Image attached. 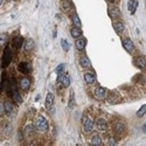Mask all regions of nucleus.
<instances>
[{
    "label": "nucleus",
    "instance_id": "nucleus-1",
    "mask_svg": "<svg viewBox=\"0 0 146 146\" xmlns=\"http://www.w3.org/2000/svg\"><path fill=\"white\" fill-rule=\"evenodd\" d=\"M35 127L40 132H44L48 130V121L46 120V118L43 116H38L35 119Z\"/></svg>",
    "mask_w": 146,
    "mask_h": 146
},
{
    "label": "nucleus",
    "instance_id": "nucleus-2",
    "mask_svg": "<svg viewBox=\"0 0 146 146\" xmlns=\"http://www.w3.org/2000/svg\"><path fill=\"white\" fill-rule=\"evenodd\" d=\"M12 58H13V53H12V50H11V48H9V47H6V48H5V50H4V54H3L1 67H3V68L8 67V64L11 63Z\"/></svg>",
    "mask_w": 146,
    "mask_h": 146
},
{
    "label": "nucleus",
    "instance_id": "nucleus-3",
    "mask_svg": "<svg viewBox=\"0 0 146 146\" xmlns=\"http://www.w3.org/2000/svg\"><path fill=\"white\" fill-rule=\"evenodd\" d=\"M57 81H58L61 84H62L63 88H68V87L70 86V77H69V75H67V74H60Z\"/></svg>",
    "mask_w": 146,
    "mask_h": 146
},
{
    "label": "nucleus",
    "instance_id": "nucleus-4",
    "mask_svg": "<svg viewBox=\"0 0 146 146\" xmlns=\"http://www.w3.org/2000/svg\"><path fill=\"white\" fill-rule=\"evenodd\" d=\"M83 129L86 132H90L94 129V121L89 117H84L83 118Z\"/></svg>",
    "mask_w": 146,
    "mask_h": 146
},
{
    "label": "nucleus",
    "instance_id": "nucleus-5",
    "mask_svg": "<svg viewBox=\"0 0 146 146\" xmlns=\"http://www.w3.org/2000/svg\"><path fill=\"white\" fill-rule=\"evenodd\" d=\"M121 44H123V47L125 48V50H127L129 53H131L133 50V48H135V46H133V42L129 38L121 40Z\"/></svg>",
    "mask_w": 146,
    "mask_h": 146
},
{
    "label": "nucleus",
    "instance_id": "nucleus-6",
    "mask_svg": "<svg viewBox=\"0 0 146 146\" xmlns=\"http://www.w3.org/2000/svg\"><path fill=\"white\" fill-rule=\"evenodd\" d=\"M61 6H62V9L64 12H67V13H69L70 11H74V5H72L71 1H69V0H62V4H61Z\"/></svg>",
    "mask_w": 146,
    "mask_h": 146
},
{
    "label": "nucleus",
    "instance_id": "nucleus-7",
    "mask_svg": "<svg viewBox=\"0 0 146 146\" xmlns=\"http://www.w3.org/2000/svg\"><path fill=\"white\" fill-rule=\"evenodd\" d=\"M9 94L12 95V97H13V100H14L17 103H21V102H22L21 97H20V95H19V92H18V90H17V88H15L14 84L11 87V92H9Z\"/></svg>",
    "mask_w": 146,
    "mask_h": 146
},
{
    "label": "nucleus",
    "instance_id": "nucleus-8",
    "mask_svg": "<svg viewBox=\"0 0 146 146\" xmlns=\"http://www.w3.org/2000/svg\"><path fill=\"white\" fill-rule=\"evenodd\" d=\"M18 69H19L20 72H22V74H28V72L31 71V66L27 62H21V63H19Z\"/></svg>",
    "mask_w": 146,
    "mask_h": 146
},
{
    "label": "nucleus",
    "instance_id": "nucleus-9",
    "mask_svg": "<svg viewBox=\"0 0 146 146\" xmlns=\"http://www.w3.org/2000/svg\"><path fill=\"white\" fill-rule=\"evenodd\" d=\"M135 66L140 68V69H144L146 67V60H145V57H143V56L136 57L135 58Z\"/></svg>",
    "mask_w": 146,
    "mask_h": 146
},
{
    "label": "nucleus",
    "instance_id": "nucleus-10",
    "mask_svg": "<svg viewBox=\"0 0 146 146\" xmlns=\"http://www.w3.org/2000/svg\"><path fill=\"white\" fill-rule=\"evenodd\" d=\"M19 86H20L21 89L27 90V89L29 88V86H31V81H29V78H27V77H22V78H20V81H19Z\"/></svg>",
    "mask_w": 146,
    "mask_h": 146
},
{
    "label": "nucleus",
    "instance_id": "nucleus-11",
    "mask_svg": "<svg viewBox=\"0 0 146 146\" xmlns=\"http://www.w3.org/2000/svg\"><path fill=\"white\" fill-rule=\"evenodd\" d=\"M76 48H77V50H84V48H86V44H87V39H84V38H78L77 41H76Z\"/></svg>",
    "mask_w": 146,
    "mask_h": 146
},
{
    "label": "nucleus",
    "instance_id": "nucleus-12",
    "mask_svg": "<svg viewBox=\"0 0 146 146\" xmlns=\"http://www.w3.org/2000/svg\"><path fill=\"white\" fill-rule=\"evenodd\" d=\"M105 94H106V91L102 87L96 88V90H95V97H96V98H98V100H103L105 97Z\"/></svg>",
    "mask_w": 146,
    "mask_h": 146
},
{
    "label": "nucleus",
    "instance_id": "nucleus-13",
    "mask_svg": "<svg viewBox=\"0 0 146 146\" xmlns=\"http://www.w3.org/2000/svg\"><path fill=\"white\" fill-rule=\"evenodd\" d=\"M96 126H97V129L101 130V131H105L106 130V121H105V119L98 118L96 120Z\"/></svg>",
    "mask_w": 146,
    "mask_h": 146
},
{
    "label": "nucleus",
    "instance_id": "nucleus-14",
    "mask_svg": "<svg viewBox=\"0 0 146 146\" xmlns=\"http://www.w3.org/2000/svg\"><path fill=\"white\" fill-rule=\"evenodd\" d=\"M4 110H5V113L7 116H9L12 113V111H13V105H12V103L9 101H5V103H4Z\"/></svg>",
    "mask_w": 146,
    "mask_h": 146
},
{
    "label": "nucleus",
    "instance_id": "nucleus-15",
    "mask_svg": "<svg viewBox=\"0 0 146 146\" xmlns=\"http://www.w3.org/2000/svg\"><path fill=\"white\" fill-rule=\"evenodd\" d=\"M54 104V95L53 94H47V97H46V108L49 109L52 108Z\"/></svg>",
    "mask_w": 146,
    "mask_h": 146
},
{
    "label": "nucleus",
    "instance_id": "nucleus-16",
    "mask_svg": "<svg viewBox=\"0 0 146 146\" xmlns=\"http://www.w3.org/2000/svg\"><path fill=\"white\" fill-rule=\"evenodd\" d=\"M70 34H71L72 38L78 39V38H81V35H82V31H81L80 27H74V28H71Z\"/></svg>",
    "mask_w": 146,
    "mask_h": 146
},
{
    "label": "nucleus",
    "instance_id": "nucleus-17",
    "mask_svg": "<svg viewBox=\"0 0 146 146\" xmlns=\"http://www.w3.org/2000/svg\"><path fill=\"white\" fill-rule=\"evenodd\" d=\"M113 27H115V31H116L118 34H120V33L124 32V23L121 22V21H116V22L113 23Z\"/></svg>",
    "mask_w": 146,
    "mask_h": 146
},
{
    "label": "nucleus",
    "instance_id": "nucleus-18",
    "mask_svg": "<svg viewBox=\"0 0 146 146\" xmlns=\"http://www.w3.org/2000/svg\"><path fill=\"white\" fill-rule=\"evenodd\" d=\"M22 43H23V39L20 38V36H18V38H15L13 41H12V44H13V47L15 48V49H19V48L22 47Z\"/></svg>",
    "mask_w": 146,
    "mask_h": 146
},
{
    "label": "nucleus",
    "instance_id": "nucleus-19",
    "mask_svg": "<svg viewBox=\"0 0 146 146\" xmlns=\"http://www.w3.org/2000/svg\"><path fill=\"white\" fill-rule=\"evenodd\" d=\"M96 77L94 74H91V72H87V74H84V81H86V83L88 84H92L95 82Z\"/></svg>",
    "mask_w": 146,
    "mask_h": 146
},
{
    "label": "nucleus",
    "instance_id": "nucleus-20",
    "mask_svg": "<svg viewBox=\"0 0 146 146\" xmlns=\"http://www.w3.org/2000/svg\"><path fill=\"white\" fill-rule=\"evenodd\" d=\"M80 63H81V66H82L83 68H88V67L91 66L90 60H89L87 56H82V57L80 58Z\"/></svg>",
    "mask_w": 146,
    "mask_h": 146
},
{
    "label": "nucleus",
    "instance_id": "nucleus-21",
    "mask_svg": "<svg viewBox=\"0 0 146 146\" xmlns=\"http://www.w3.org/2000/svg\"><path fill=\"white\" fill-rule=\"evenodd\" d=\"M137 6H138V0H131L129 3V11L133 14L137 9Z\"/></svg>",
    "mask_w": 146,
    "mask_h": 146
},
{
    "label": "nucleus",
    "instance_id": "nucleus-22",
    "mask_svg": "<svg viewBox=\"0 0 146 146\" xmlns=\"http://www.w3.org/2000/svg\"><path fill=\"white\" fill-rule=\"evenodd\" d=\"M109 13H110V17H112V18H117V17L120 15V12L117 7H111L110 9H109Z\"/></svg>",
    "mask_w": 146,
    "mask_h": 146
},
{
    "label": "nucleus",
    "instance_id": "nucleus-23",
    "mask_svg": "<svg viewBox=\"0 0 146 146\" xmlns=\"http://www.w3.org/2000/svg\"><path fill=\"white\" fill-rule=\"evenodd\" d=\"M91 145H94V146H101V145H103L102 139L98 136H94L91 138Z\"/></svg>",
    "mask_w": 146,
    "mask_h": 146
},
{
    "label": "nucleus",
    "instance_id": "nucleus-24",
    "mask_svg": "<svg viewBox=\"0 0 146 146\" xmlns=\"http://www.w3.org/2000/svg\"><path fill=\"white\" fill-rule=\"evenodd\" d=\"M124 130H125V124H123V123H117L115 125V131L117 133H119V135H120V133H123Z\"/></svg>",
    "mask_w": 146,
    "mask_h": 146
},
{
    "label": "nucleus",
    "instance_id": "nucleus-25",
    "mask_svg": "<svg viewBox=\"0 0 146 146\" xmlns=\"http://www.w3.org/2000/svg\"><path fill=\"white\" fill-rule=\"evenodd\" d=\"M34 47H35V44H34V41L33 40H27L26 41V43H25V49L27 50V52H29V50H33L34 49Z\"/></svg>",
    "mask_w": 146,
    "mask_h": 146
},
{
    "label": "nucleus",
    "instance_id": "nucleus-26",
    "mask_svg": "<svg viewBox=\"0 0 146 146\" xmlns=\"http://www.w3.org/2000/svg\"><path fill=\"white\" fill-rule=\"evenodd\" d=\"M71 20H72V23L75 25V27H80V28H81L82 23H81V20H80V18H78V15H77V14H74V15H72Z\"/></svg>",
    "mask_w": 146,
    "mask_h": 146
},
{
    "label": "nucleus",
    "instance_id": "nucleus-27",
    "mask_svg": "<svg viewBox=\"0 0 146 146\" xmlns=\"http://www.w3.org/2000/svg\"><path fill=\"white\" fill-rule=\"evenodd\" d=\"M108 101H109V103H111V104H117V103H119V100H118V97L116 96V95H110L108 97Z\"/></svg>",
    "mask_w": 146,
    "mask_h": 146
},
{
    "label": "nucleus",
    "instance_id": "nucleus-28",
    "mask_svg": "<svg viewBox=\"0 0 146 146\" xmlns=\"http://www.w3.org/2000/svg\"><path fill=\"white\" fill-rule=\"evenodd\" d=\"M74 104H75V98H74V91H70V101H69V104H68V106L70 108V109H72L74 108Z\"/></svg>",
    "mask_w": 146,
    "mask_h": 146
},
{
    "label": "nucleus",
    "instance_id": "nucleus-29",
    "mask_svg": "<svg viewBox=\"0 0 146 146\" xmlns=\"http://www.w3.org/2000/svg\"><path fill=\"white\" fill-rule=\"evenodd\" d=\"M34 129H36L35 127V124L33 125V124H28L27 126H26V133L28 136H31V133H33L34 132Z\"/></svg>",
    "mask_w": 146,
    "mask_h": 146
},
{
    "label": "nucleus",
    "instance_id": "nucleus-30",
    "mask_svg": "<svg viewBox=\"0 0 146 146\" xmlns=\"http://www.w3.org/2000/svg\"><path fill=\"white\" fill-rule=\"evenodd\" d=\"M145 113H146V104H144V105L139 109V110L137 111V116H138V117H143Z\"/></svg>",
    "mask_w": 146,
    "mask_h": 146
},
{
    "label": "nucleus",
    "instance_id": "nucleus-31",
    "mask_svg": "<svg viewBox=\"0 0 146 146\" xmlns=\"http://www.w3.org/2000/svg\"><path fill=\"white\" fill-rule=\"evenodd\" d=\"M64 68H66V64L64 63H62V64H60V66H57V68H56V74H62V72H63V70H64Z\"/></svg>",
    "mask_w": 146,
    "mask_h": 146
},
{
    "label": "nucleus",
    "instance_id": "nucleus-32",
    "mask_svg": "<svg viewBox=\"0 0 146 146\" xmlns=\"http://www.w3.org/2000/svg\"><path fill=\"white\" fill-rule=\"evenodd\" d=\"M61 44H62V48H63L64 52H68L69 50V44L67 43L66 40H61Z\"/></svg>",
    "mask_w": 146,
    "mask_h": 146
},
{
    "label": "nucleus",
    "instance_id": "nucleus-33",
    "mask_svg": "<svg viewBox=\"0 0 146 146\" xmlns=\"http://www.w3.org/2000/svg\"><path fill=\"white\" fill-rule=\"evenodd\" d=\"M108 145H116V140H109V143H108Z\"/></svg>",
    "mask_w": 146,
    "mask_h": 146
},
{
    "label": "nucleus",
    "instance_id": "nucleus-34",
    "mask_svg": "<svg viewBox=\"0 0 146 146\" xmlns=\"http://www.w3.org/2000/svg\"><path fill=\"white\" fill-rule=\"evenodd\" d=\"M143 131H144V132H146V124H145V125H143Z\"/></svg>",
    "mask_w": 146,
    "mask_h": 146
},
{
    "label": "nucleus",
    "instance_id": "nucleus-35",
    "mask_svg": "<svg viewBox=\"0 0 146 146\" xmlns=\"http://www.w3.org/2000/svg\"><path fill=\"white\" fill-rule=\"evenodd\" d=\"M109 1H110L111 4H115V1H116V0H109Z\"/></svg>",
    "mask_w": 146,
    "mask_h": 146
}]
</instances>
